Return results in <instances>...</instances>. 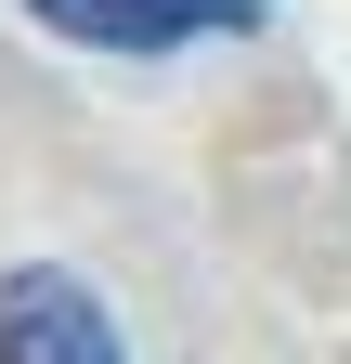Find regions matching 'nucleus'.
Returning <instances> with one entry per match:
<instances>
[{
  "instance_id": "nucleus-1",
  "label": "nucleus",
  "mask_w": 351,
  "mask_h": 364,
  "mask_svg": "<svg viewBox=\"0 0 351 364\" xmlns=\"http://www.w3.org/2000/svg\"><path fill=\"white\" fill-rule=\"evenodd\" d=\"M0 364H130V351H117V312L78 273L26 260V273H0Z\"/></svg>"
},
{
  "instance_id": "nucleus-2",
  "label": "nucleus",
  "mask_w": 351,
  "mask_h": 364,
  "mask_svg": "<svg viewBox=\"0 0 351 364\" xmlns=\"http://www.w3.org/2000/svg\"><path fill=\"white\" fill-rule=\"evenodd\" d=\"M78 53H195V39H247L260 0H26Z\"/></svg>"
}]
</instances>
